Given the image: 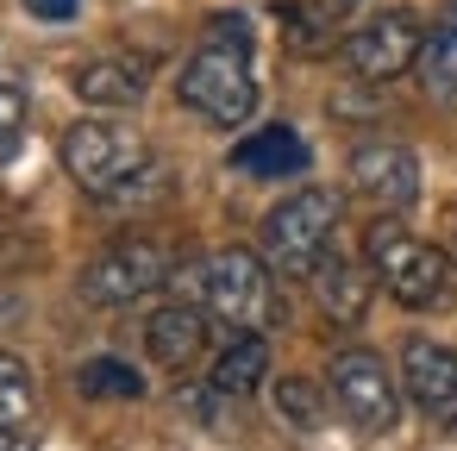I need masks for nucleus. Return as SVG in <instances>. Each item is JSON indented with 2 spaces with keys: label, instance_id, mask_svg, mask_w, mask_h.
<instances>
[{
  "label": "nucleus",
  "instance_id": "obj_1",
  "mask_svg": "<svg viewBox=\"0 0 457 451\" xmlns=\"http://www.w3.org/2000/svg\"><path fill=\"white\" fill-rule=\"evenodd\" d=\"M282 276L263 263V251H245V245H226V251H207L195 263H176L170 288L176 301H195L207 307L213 326H232V332H276L288 301L276 288Z\"/></svg>",
  "mask_w": 457,
  "mask_h": 451
},
{
  "label": "nucleus",
  "instance_id": "obj_2",
  "mask_svg": "<svg viewBox=\"0 0 457 451\" xmlns=\"http://www.w3.org/2000/svg\"><path fill=\"white\" fill-rule=\"evenodd\" d=\"M338 220H345V201L332 188H295L288 201L263 213L257 251L282 282H313L320 263L338 251Z\"/></svg>",
  "mask_w": 457,
  "mask_h": 451
},
{
  "label": "nucleus",
  "instance_id": "obj_3",
  "mask_svg": "<svg viewBox=\"0 0 457 451\" xmlns=\"http://www.w3.org/2000/svg\"><path fill=\"white\" fill-rule=\"evenodd\" d=\"M57 157H63L70 182H76L82 195H95V201H120L138 176L157 170L145 132L126 126V120H76V126L63 132Z\"/></svg>",
  "mask_w": 457,
  "mask_h": 451
},
{
  "label": "nucleus",
  "instance_id": "obj_4",
  "mask_svg": "<svg viewBox=\"0 0 457 451\" xmlns=\"http://www.w3.org/2000/svg\"><path fill=\"white\" fill-rule=\"evenodd\" d=\"M363 257H370V276H376L401 307H413V313L445 307L451 288H457V263H451L438 245L413 238L401 220H376V226L363 232Z\"/></svg>",
  "mask_w": 457,
  "mask_h": 451
},
{
  "label": "nucleus",
  "instance_id": "obj_5",
  "mask_svg": "<svg viewBox=\"0 0 457 451\" xmlns=\"http://www.w3.org/2000/svg\"><path fill=\"white\" fill-rule=\"evenodd\" d=\"M182 107L201 113L207 126L232 132L257 113V70H251V45L238 38H207L188 63H182V82H176Z\"/></svg>",
  "mask_w": 457,
  "mask_h": 451
},
{
  "label": "nucleus",
  "instance_id": "obj_6",
  "mask_svg": "<svg viewBox=\"0 0 457 451\" xmlns=\"http://www.w3.org/2000/svg\"><path fill=\"white\" fill-rule=\"evenodd\" d=\"M326 395H332V407L345 413V426H357V432H370V438H382V432L401 426V382H395V370H388L376 351H363V345L332 351V363H326Z\"/></svg>",
  "mask_w": 457,
  "mask_h": 451
},
{
  "label": "nucleus",
  "instance_id": "obj_7",
  "mask_svg": "<svg viewBox=\"0 0 457 451\" xmlns=\"http://www.w3.org/2000/svg\"><path fill=\"white\" fill-rule=\"evenodd\" d=\"M170 276H176V257L157 238H120V245H107V251H95L82 263V301H95V307H132V301L170 288Z\"/></svg>",
  "mask_w": 457,
  "mask_h": 451
},
{
  "label": "nucleus",
  "instance_id": "obj_8",
  "mask_svg": "<svg viewBox=\"0 0 457 451\" xmlns=\"http://www.w3.org/2000/svg\"><path fill=\"white\" fill-rule=\"evenodd\" d=\"M338 51H345V70H351L357 82H370V88H382V82H395V76H407V70H420V51H426V32H420V20H413L407 7H395V13H376V20H363V26H351Z\"/></svg>",
  "mask_w": 457,
  "mask_h": 451
},
{
  "label": "nucleus",
  "instance_id": "obj_9",
  "mask_svg": "<svg viewBox=\"0 0 457 451\" xmlns=\"http://www.w3.org/2000/svg\"><path fill=\"white\" fill-rule=\"evenodd\" d=\"M401 395L432 420V426H457V351L438 338H407L401 345Z\"/></svg>",
  "mask_w": 457,
  "mask_h": 451
},
{
  "label": "nucleus",
  "instance_id": "obj_10",
  "mask_svg": "<svg viewBox=\"0 0 457 451\" xmlns=\"http://www.w3.org/2000/svg\"><path fill=\"white\" fill-rule=\"evenodd\" d=\"M351 188L363 201H376L382 213H401L420 201V157L395 138H370L351 151Z\"/></svg>",
  "mask_w": 457,
  "mask_h": 451
},
{
  "label": "nucleus",
  "instance_id": "obj_11",
  "mask_svg": "<svg viewBox=\"0 0 457 451\" xmlns=\"http://www.w3.org/2000/svg\"><path fill=\"white\" fill-rule=\"evenodd\" d=\"M207 345H213V320L195 301H170V307H157L145 320V351H151L157 370H176L182 376V370H195L207 357Z\"/></svg>",
  "mask_w": 457,
  "mask_h": 451
},
{
  "label": "nucleus",
  "instance_id": "obj_12",
  "mask_svg": "<svg viewBox=\"0 0 457 451\" xmlns=\"http://www.w3.org/2000/svg\"><path fill=\"white\" fill-rule=\"evenodd\" d=\"M226 163H232L238 176L282 182V176H301V170L313 163V151H307V138H301L295 126H263V132H245V138L226 151Z\"/></svg>",
  "mask_w": 457,
  "mask_h": 451
},
{
  "label": "nucleus",
  "instance_id": "obj_13",
  "mask_svg": "<svg viewBox=\"0 0 457 451\" xmlns=\"http://www.w3.org/2000/svg\"><path fill=\"white\" fill-rule=\"evenodd\" d=\"M70 88H76V101H88V107H101V113H126V107L145 101L151 63H145V57H95V63L76 70Z\"/></svg>",
  "mask_w": 457,
  "mask_h": 451
},
{
  "label": "nucleus",
  "instance_id": "obj_14",
  "mask_svg": "<svg viewBox=\"0 0 457 451\" xmlns=\"http://www.w3.org/2000/svg\"><path fill=\"white\" fill-rule=\"evenodd\" d=\"M307 288H313V301L326 307V320H338V326H357V320H363V307H370V288H376V276H370L363 263H351L345 251H332Z\"/></svg>",
  "mask_w": 457,
  "mask_h": 451
},
{
  "label": "nucleus",
  "instance_id": "obj_15",
  "mask_svg": "<svg viewBox=\"0 0 457 451\" xmlns=\"http://www.w3.org/2000/svg\"><path fill=\"white\" fill-rule=\"evenodd\" d=\"M257 382H270V338L263 332H232L207 370V388L226 395V401H245Z\"/></svg>",
  "mask_w": 457,
  "mask_h": 451
},
{
  "label": "nucleus",
  "instance_id": "obj_16",
  "mask_svg": "<svg viewBox=\"0 0 457 451\" xmlns=\"http://www.w3.org/2000/svg\"><path fill=\"white\" fill-rule=\"evenodd\" d=\"M38 420V376L26 357L0 351V432H26Z\"/></svg>",
  "mask_w": 457,
  "mask_h": 451
},
{
  "label": "nucleus",
  "instance_id": "obj_17",
  "mask_svg": "<svg viewBox=\"0 0 457 451\" xmlns=\"http://www.w3.org/2000/svg\"><path fill=\"white\" fill-rule=\"evenodd\" d=\"M420 82L426 95L438 101H457V7L426 32V51H420Z\"/></svg>",
  "mask_w": 457,
  "mask_h": 451
},
{
  "label": "nucleus",
  "instance_id": "obj_18",
  "mask_svg": "<svg viewBox=\"0 0 457 451\" xmlns=\"http://www.w3.org/2000/svg\"><path fill=\"white\" fill-rule=\"evenodd\" d=\"M282 20H288V45H295L301 57L326 51V45H332V32H345L338 0H295V7H282Z\"/></svg>",
  "mask_w": 457,
  "mask_h": 451
},
{
  "label": "nucleus",
  "instance_id": "obj_19",
  "mask_svg": "<svg viewBox=\"0 0 457 451\" xmlns=\"http://www.w3.org/2000/svg\"><path fill=\"white\" fill-rule=\"evenodd\" d=\"M76 388H82L88 401H138V395H145V376H138L132 363H120V357H88V363L76 370Z\"/></svg>",
  "mask_w": 457,
  "mask_h": 451
},
{
  "label": "nucleus",
  "instance_id": "obj_20",
  "mask_svg": "<svg viewBox=\"0 0 457 451\" xmlns=\"http://www.w3.org/2000/svg\"><path fill=\"white\" fill-rule=\"evenodd\" d=\"M326 401H332L326 382H307V376H282V382H276V420L295 426V432H320Z\"/></svg>",
  "mask_w": 457,
  "mask_h": 451
},
{
  "label": "nucleus",
  "instance_id": "obj_21",
  "mask_svg": "<svg viewBox=\"0 0 457 451\" xmlns=\"http://www.w3.org/2000/svg\"><path fill=\"white\" fill-rule=\"evenodd\" d=\"M26 113H32V107H26V88L0 76V163L26 145Z\"/></svg>",
  "mask_w": 457,
  "mask_h": 451
},
{
  "label": "nucleus",
  "instance_id": "obj_22",
  "mask_svg": "<svg viewBox=\"0 0 457 451\" xmlns=\"http://www.w3.org/2000/svg\"><path fill=\"white\" fill-rule=\"evenodd\" d=\"M20 263H32V238H26V226L0 207V276L7 270H20Z\"/></svg>",
  "mask_w": 457,
  "mask_h": 451
},
{
  "label": "nucleus",
  "instance_id": "obj_23",
  "mask_svg": "<svg viewBox=\"0 0 457 451\" xmlns=\"http://www.w3.org/2000/svg\"><path fill=\"white\" fill-rule=\"evenodd\" d=\"M76 7H82V0H26V13H32V20H57V26L76 20Z\"/></svg>",
  "mask_w": 457,
  "mask_h": 451
},
{
  "label": "nucleus",
  "instance_id": "obj_24",
  "mask_svg": "<svg viewBox=\"0 0 457 451\" xmlns=\"http://www.w3.org/2000/svg\"><path fill=\"white\" fill-rule=\"evenodd\" d=\"M0 451H38V432H0Z\"/></svg>",
  "mask_w": 457,
  "mask_h": 451
}]
</instances>
